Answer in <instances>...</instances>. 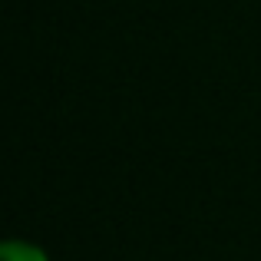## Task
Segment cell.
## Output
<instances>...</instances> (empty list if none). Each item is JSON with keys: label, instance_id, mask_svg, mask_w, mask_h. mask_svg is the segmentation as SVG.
<instances>
[{"label": "cell", "instance_id": "cell-1", "mask_svg": "<svg viewBox=\"0 0 261 261\" xmlns=\"http://www.w3.org/2000/svg\"><path fill=\"white\" fill-rule=\"evenodd\" d=\"M4 261H43V258H40V251L27 248V245H7Z\"/></svg>", "mask_w": 261, "mask_h": 261}]
</instances>
